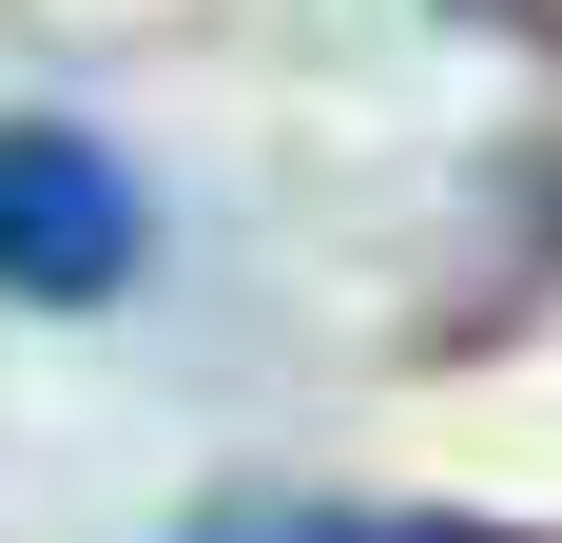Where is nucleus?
Segmentation results:
<instances>
[{
  "label": "nucleus",
  "mask_w": 562,
  "mask_h": 543,
  "mask_svg": "<svg viewBox=\"0 0 562 543\" xmlns=\"http://www.w3.org/2000/svg\"><path fill=\"white\" fill-rule=\"evenodd\" d=\"M136 272H156V195L78 117H0V291L20 311H116Z\"/></svg>",
  "instance_id": "f257e3e1"
},
{
  "label": "nucleus",
  "mask_w": 562,
  "mask_h": 543,
  "mask_svg": "<svg viewBox=\"0 0 562 543\" xmlns=\"http://www.w3.org/2000/svg\"><path fill=\"white\" fill-rule=\"evenodd\" d=\"M175 543H562V524H485V505H369V486H233Z\"/></svg>",
  "instance_id": "f03ea898"
}]
</instances>
